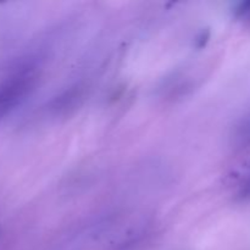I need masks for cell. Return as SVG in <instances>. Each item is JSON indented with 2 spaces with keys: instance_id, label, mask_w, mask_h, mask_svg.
Masks as SVG:
<instances>
[{
  "instance_id": "obj_4",
  "label": "cell",
  "mask_w": 250,
  "mask_h": 250,
  "mask_svg": "<svg viewBox=\"0 0 250 250\" xmlns=\"http://www.w3.org/2000/svg\"><path fill=\"white\" fill-rule=\"evenodd\" d=\"M238 139L243 142H250V117L239 126Z\"/></svg>"
},
{
  "instance_id": "obj_3",
  "label": "cell",
  "mask_w": 250,
  "mask_h": 250,
  "mask_svg": "<svg viewBox=\"0 0 250 250\" xmlns=\"http://www.w3.org/2000/svg\"><path fill=\"white\" fill-rule=\"evenodd\" d=\"M234 16L238 20H250V0L242 1L234 9Z\"/></svg>"
},
{
  "instance_id": "obj_5",
  "label": "cell",
  "mask_w": 250,
  "mask_h": 250,
  "mask_svg": "<svg viewBox=\"0 0 250 250\" xmlns=\"http://www.w3.org/2000/svg\"><path fill=\"white\" fill-rule=\"evenodd\" d=\"M238 199L239 200H249L250 199V176L241 185L238 190Z\"/></svg>"
},
{
  "instance_id": "obj_2",
  "label": "cell",
  "mask_w": 250,
  "mask_h": 250,
  "mask_svg": "<svg viewBox=\"0 0 250 250\" xmlns=\"http://www.w3.org/2000/svg\"><path fill=\"white\" fill-rule=\"evenodd\" d=\"M82 100V90L80 88H70L51 102V110L54 114H67L71 110H75Z\"/></svg>"
},
{
  "instance_id": "obj_1",
  "label": "cell",
  "mask_w": 250,
  "mask_h": 250,
  "mask_svg": "<svg viewBox=\"0 0 250 250\" xmlns=\"http://www.w3.org/2000/svg\"><path fill=\"white\" fill-rule=\"evenodd\" d=\"M36 75L26 67L14 73L0 84V117L20 104L33 89Z\"/></svg>"
}]
</instances>
